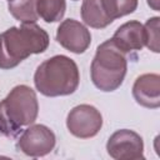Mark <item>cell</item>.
Wrapping results in <instances>:
<instances>
[{
  "label": "cell",
  "mask_w": 160,
  "mask_h": 160,
  "mask_svg": "<svg viewBox=\"0 0 160 160\" xmlns=\"http://www.w3.org/2000/svg\"><path fill=\"white\" fill-rule=\"evenodd\" d=\"M10 14L21 24H35L39 19L36 11V0H9Z\"/></svg>",
  "instance_id": "12"
},
{
  "label": "cell",
  "mask_w": 160,
  "mask_h": 160,
  "mask_svg": "<svg viewBox=\"0 0 160 160\" xmlns=\"http://www.w3.org/2000/svg\"><path fill=\"white\" fill-rule=\"evenodd\" d=\"M81 18L86 25L94 29H104L112 22L105 15L100 0H84L81 5Z\"/></svg>",
  "instance_id": "11"
},
{
  "label": "cell",
  "mask_w": 160,
  "mask_h": 160,
  "mask_svg": "<svg viewBox=\"0 0 160 160\" xmlns=\"http://www.w3.org/2000/svg\"><path fill=\"white\" fill-rule=\"evenodd\" d=\"M108 154L116 160H138L144 159L142 138L129 129L115 131L106 144Z\"/></svg>",
  "instance_id": "6"
},
{
  "label": "cell",
  "mask_w": 160,
  "mask_h": 160,
  "mask_svg": "<svg viewBox=\"0 0 160 160\" xmlns=\"http://www.w3.org/2000/svg\"><path fill=\"white\" fill-rule=\"evenodd\" d=\"M69 131L80 139L95 136L102 126V116L92 105L81 104L70 110L66 119Z\"/></svg>",
  "instance_id": "5"
},
{
  "label": "cell",
  "mask_w": 160,
  "mask_h": 160,
  "mask_svg": "<svg viewBox=\"0 0 160 160\" xmlns=\"http://www.w3.org/2000/svg\"><path fill=\"white\" fill-rule=\"evenodd\" d=\"M100 4L111 21L134 12L138 8V0H100Z\"/></svg>",
  "instance_id": "14"
},
{
  "label": "cell",
  "mask_w": 160,
  "mask_h": 160,
  "mask_svg": "<svg viewBox=\"0 0 160 160\" xmlns=\"http://www.w3.org/2000/svg\"><path fill=\"white\" fill-rule=\"evenodd\" d=\"M8 1H9V0H8Z\"/></svg>",
  "instance_id": "17"
},
{
  "label": "cell",
  "mask_w": 160,
  "mask_h": 160,
  "mask_svg": "<svg viewBox=\"0 0 160 160\" xmlns=\"http://www.w3.org/2000/svg\"><path fill=\"white\" fill-rule=\"evenodd\" d=\"M55 135L45 125H31L25 129L18 141V148L28 156L38 158L49 154L55 146Z\"/></svg>",
  "instance_id": "7"
},
{
  "label": "cell",
  "mask_w": 160,
  "mask_h": 160,
  "mask_svg": "<svg viewBox=\"0 0 160 160\" xmlns=\"http://www.w3.org/2000/svg\"><path fill=\"white\" fill-rule=\"evenodd\" d=\"M39 112L35 91L26 85L15 86L0 101V134L16 135L21 128L31 125Z\"/></svg>",
  "instance_id": "3"
},
{
  "label": "cell",
  "mask_w": 160,
  "mask_h": 160,
  "mask_svg": "<svg viewBox=\"0 0 160 160\" xmlns=\"http://www.w3.org/2000/svg\"><path fill=\"white\" fill-rule=\"evenodd\" d=\"M66 9L65 0H36L38 15L45 22H55L62 19Z\"/></svg>",
  "instance_id": "13"
},
{
  "label": "cell",
  "mask_w": 160,
  "mask_h": 160,
  "mask_svg": "<svg viewBox=\"0 0 160 160\" xmlns=\"http://www.w3.org/2000/svg\"><path fill=\"white\" fill-rule=\"evenodd\" d=\"M132 96L144 108L156 109L160 106V76L158 74H144L139 76L132 86Z\"/></svg>",
  "instance_id": "9"
},
{
  "label": "cell",
  "mask_w": 160,
  "mask_h": 160,
  "mask_svg": "<svg viewBox=\"0 0 160 160\" xmlns=\"http://www.w3.org/2000/svg\"><path fill=\"white\" fill-rule=\"evenodd\" d=\"M79 81L78 65L65 55H55L42 61L34 75L36 89L45 96L70 95L78 89Z\"/></svg>",
  "instance_id": "2"
},
{
  "label": "cell",
  "mask_w": 160,
  "mask_h": 160,
  "mask_svg": "<svg viewBox=\"0 0 160 160\" xmlns=\"http://www.w3.org/2000/svg\"><path fill=\"white\" fill-rule=\"evenodd\" d=\"M48 46L49 35L39 25L10 28L0 34V69H12L30 55L44 52Z\"/></svg>",
  "instance_id": "1"
},
{
  "label": "cell",
  "mask_w": 160,
  "mask_h": 160,
  "mask_svg": "<svg viewBox=\"0 0 160 160\" xmlns=\"http://www.w3.org/2000/svg\"><path fill=\"white\" fill-rule=\"evenodd\" d=\"M56 40L66 50L82 54L91 42V35L81 22L74 19H66L58 28Z\"/></svg>",
  "instance_id": "8"
},
{
  "label": "cell",
  "mask_w": 160,
  "mask_h": 160,
  "mask_svg": "<svg viewBox=\"0 0 160 160\" xmlns=\"http://www.w3.org/2000/svg\"><path fill=\"white\" fill-rule=\"evenodd\" d=\"M148 4L151 9L156 10V11L159 10V0H148Z\"/></svg>",
  "instance_id": "16"
},
{
  "label": "cell",
  "mask_w": 160,
  "mask_h": 160,
  "mask_svg": "<svg viewBox=\"0 0 160 160\" xmlns=\"http://www.w3.org/2000/svg\"><path fill=\"white\" fill-rule=\"evenodd\" d=\"M111 40L126 54L132 50H141L145 46L144 25L136 20L128 21L115 31Z\"/></svg>",
  "instance_id": "10"
},
{
  "label": "cell",
  "mask_w": 160,
  "mask_h": 160,
  "mask_svg": "<svg viewBox=\"0 0 160 160\" xmlns=\"http://www.w3.org/2000/svg\"><path fill=\"white\" fill-rule=\"evenodd\" d=\"M126 69V52L109 39L98 46L92 59L90 68L92 84L101 91H114L122 84Z\"/></svg>",
  "instance_id": "4"
},
{
  "label": "cell",
  "mask_w": 160,
  "mask_h": 160,
  "mask_svg": "<svg viewBox=\"0 0 160 160\" xmlns=\"http://www.w3.org/2000/svg\"><path fill=\"white\" fill-rule=\"evenodd\" d=\"M159 21L160 19L158 16L149 19L145 25H144V30H145V46L148 49H150L154 52H159L160 48H159V39H160V34H159Z\"/></svg>",
  "instance_id": "15"
}]
</instances>
